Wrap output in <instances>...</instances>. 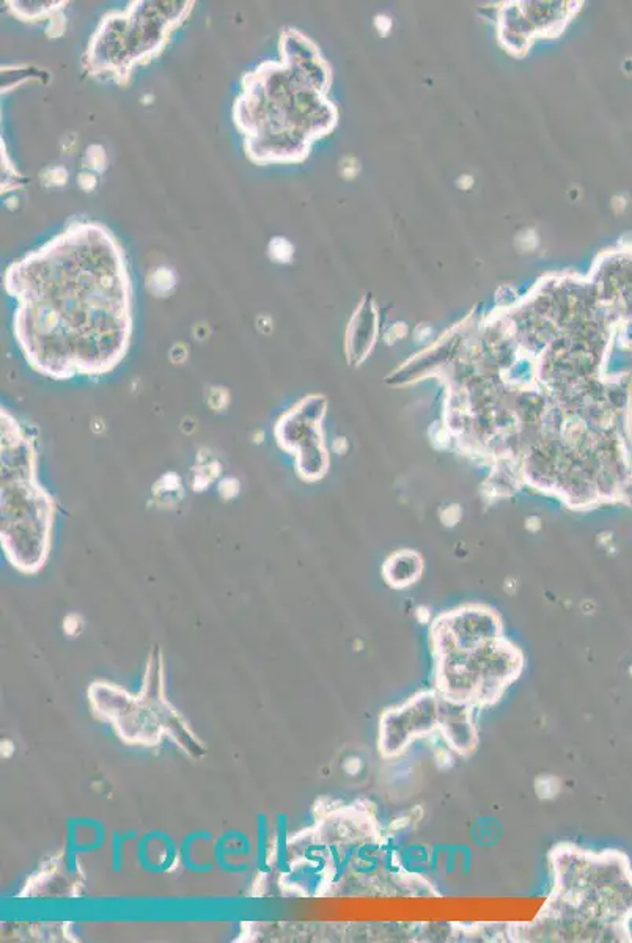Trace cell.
<instances>
[{
  "instance_id": "obj_6",
  "label": "cell",
  "mask_w": 632,
  "mask_h": 943,
  "mask_svg": "<svg viewBox=\"0 0 632 943\" xmlns=\"http://www.w3.org/2000/svg\"><path fill=\"white\" fill-rule=\"evenodd\" d=\"M195 2H131L101 17L83 58L91 77L109 76L128 86L137 66L160 58L174 32L188 21Z\"/></svg>"
},
{
  "instance_id": "obj_9",
  "label": "cell",
  "mask_w": 632,
  "mask_h": 943,
  "mask_svg": "<svg viewBox=\"0 0 632 943\" xmlns=\"http://www.w3.org/2000/svg\"><path fill=\"white\" fill-rule=\"evenodd\" d=\"M9 5L10 12L17 20L26 21V23H38V21H48L51 24L48 37L58 38L65 30V16L63 9L68 5V2H5Z\"/></svg>"
},
{
  "instance_id": "obj_10",
  "label": "cell",
  "mask_w": 632,
  "mask_h": 943,
  "mask_svg": "<svg viewBox=\"0 0 632 943\" xmlns=\"http://www.w3.org/2000/svg\"><path fill=\"white\" fill-rule=\"evenodd\" d=\"M420 558L413 552H400L385 566V577L395 587H406L419 579Z\"/></svg>"
},
{
  "instance_id": "obj_5",
  "label": "cell",
  "mask_w": 632,
  "mask_h": 943,
  "mask_svg": "<svg viewBox=\"0 0 632 943\" xmlns=\"http://www.w3.org/2000/svg\"><path fill=\"white\" fill-rule=\"evenodd\" d=\"M54 517V501L37 478L30 436L2 410V548L24 575H35L48 561Z\"/></svg>"
},
{
  "instance_id": "obj_8",
  "label": "cell",
  "mask_w": 632,
  "mask_h": 943,
  "mask_svg": "<svg viewBox=\"0 0 632 943\" xmlns=\"http://www.w3.org/2000/svg\"><path fill=\"white\" fill-rule=\"evenodd\" d=\"M476 707L439 695V731L453 752L469 756L479 745V731L473 724Z\"/></svg>"
},
{
  "instance_id": "obj_7",
  "label": "cell",
  "mask_w": 632,
  "mask_h": 943,
  "mask_svg": "<svg viewBox=\"0 0 632 943\" xmlns=\"http://www.w3.org/2000/svg\"><path fill=\"white\" fill-rule=\"evenodd\" d=\"M439 730V695L425 691L405 705L385 711L379 722V752L384 758H395L416 739Z\"/></svg>"
},
{
  "instance_id": "obj_4",
  "label": "cell",
  "mask_w": 632,
  "mask_h": 943,
  "mask_svg": "<svg viewBox=\"0 0 632 943\" xmlns=\"http://www.w3.org/2000/svg\"><path fill=\"white\" fill-rule=\"evenodd\" d=\"M434 691L472 707L496 705L521 677V651L502 634L490 608L465 607L442 615L431 631Z\"/></svg>"
},
{
  "instance_id": "obj_3",
  "label": "cell",
  "mask_w": 632,
  "mask_h": 943,
  "mask_svg": "<svg viewBox=\"0 0 632 943\" xmlns=\"http://www.w3.org/2000/svg\"><path fill=\"white\" fill-rule=\"evenodd\" d=\"M549 860L553 893L532 923L510 928L515 941H632V868L627 855L558 844Z\"/></svg>"
},
{
  "instance_id": "obj_12",
  "label": "cell",
  "mask_w": 632,
  "mask_h": 943,
  "mask_svg": "<svg viewBox=\"0 0 632 943\" xmlns=\"http://www.w3.org/2000/svg\"><path fill=\"white\" fill-rule=\"evenodd\" d=\"M277 244L280 246V238H276ZM276 246V242H271L269 246V253L276 262H290L291 255H293V248H291L290 242L283 239L282 248Z\"/></svg>"
},
{
  "instance_id": "obj_1",
  "label": "cell",
  "mask_w": 632,
  "mask_h": 943,
  "mask_svg": "<svg viewBox=\"0 0 632 943\" xmlns=\"http://www.w3.org/2000/svg\"><path fill=\"white\" fill-rule=\"evenodd\" d=\"M15 339L27 364L51 379L101 376L131 343L132 288L121 242L77 221L5 273Z\"/></svg>"
},
{
  "instance_id": "obj_2",
  "label": "cell",
  "mask_w": 632,
  "mask_h": 943,
  "mask_svg": "<svg viewBox=\"0 0 632 943\" xmlns=\"http://www.w3.org/2000/svg\"><path fill=\"white\" fill-rule=\"evenodd\" d=\"M279 43L280 60L245 73L233 104L245 154L258 165L302 163L337 123L326 98L331 72L316 46L296 29L283 30Z\"/></svg>"
},
{
  "instance_id": "obj_11",
  "label": "cell",
  "mask_w": 632,
  "mask_h": 943,
  "mask_svg": "<svg viewBox=\"0 0 632 943\" xmlns=\"http://www.w3.org/2000/svg\"><path fill=\"white\" fill-rule=\"evenodd\" d=\"M175 285V276L172 274L170 269H166V267H161L154 273V290L160 291H168ZM153 290V291H154Z\"/></svg>"
}]
</instances>
